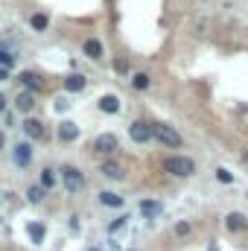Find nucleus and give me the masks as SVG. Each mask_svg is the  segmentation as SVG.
I'll return each instance as SVG.
<instances>
[{"mask_svg":"<svg viewBox=\"0 0 248 251\" xmlns=\"http://www.w3.org/2000/svg\"><path fill=\"white\" fill-rule=\"evenodd\" d=\"M164 170H167L170 175H175V178H190V175L196 173V161L187 158V155H172V158L164 161Z\"/></svg>","mask_w":248,"mask_h":251,"instance_id":"obj_1","label":"nucleus"},{"mask_svg":"<svg viewBox=\"0 0 248 251\" xmlns=\"http://www.w3.org/2000/svg\"><path fill=\"white\" fill-rule=\"evenodd\" d=\"M58 178H61V184H64L67 193H82V190H85V175H82V170H76V167H70V164L58 167Z\"/></svg>","mask_w":248,"mask_h":251,"instance_id":"obj_2","label":"nucleus"},{"mask_svg":"<svg viewBox=\"0 0 248 251\" xmlns=\"http://www.w3.org/2000/svg\"><path fill=\"white\" fill-rule=\"evenodd\" d=\"M152 137L155 140H161L164 146H181V135L172 129V126H164V123H152Z\"/></svg>","mask_w":248,"mask_h":251,"instance_id":"obj_3","label":"nucleus"},{"mask_svg":"<svg viewBox=\"0 0 248 251\" xmlns=\"http://www.w3.org/2000/svg\"><path fill=\"white\" fill-rule=\"evenodd\" d=\"M129 137L134 143H149L152 140V123H143V120H134L129 126Z\"/></svg>","mask_w":248,"mask_h":251,"instance_id":"obj_4","label":"nucleus"},{"mask_svg":"<svg viewBox=\"0 0 248 251\" xmlns=\"http://www.w3.org/2000/svg\"><path fill=\"white\" fill-rule=\"evenodd\" d=\"M82 56H88L91 61H99V58L105 56L102 41H99V38H94V35H91V38H85V41H82Z\"/></svg>","mask_w":248,"mask_h":251,"instance_id":"obj_5","label":"nucleus"},{"mask_svg":"<svg viewBox=\"0 0 248 251\" xmlns=\"http://www.w3.org/2000/svg\"><path fill=\"white\" fill-rule=\"evenodd\" d=\"M20 129H23V135H26V140H41V137L47 135V129H44V123H41L38 117H26Z\"/></svg>","mask_w":248,"mask_h":251,"instance_id":"obj_6","label":"nucleus"},{"mask_svg":"<svg viewBox=\"0 0 248 251\" xmlns=\"http://www.w3.org/2000/svg\"><path fill=\"white\" fill-rule=\"evenodd\" d=\"M56 135H58V140H61V143H73V140H79L82 129H79V126H76L73 120H61V123H58V132H56Z\"/></svg>","mask_w":248,"mask_h":251,"instance_id":"obj_7","label":"nucleus"},{"mask_svg":"<svg viewBox=\"0 0 248 251\" xmlns=\"http://www.w3.org/2000/svg\"><path fill=\"white\" fill-rule=\"evenodd\" d=\"M94 152H99V155H114V152H117V137H114L111 132L99 135V137L94 140Z\"/></svg>","mask_w":248,"mask_h":251,"instance_id":"obj_8","label":"nucleus"},{"mask_svg":"<svg viewBox=\"0 0 248 251\" xmlns=\"http://www.w3.org/2000/svg\"><path fill=\"white\" fill-rule=\"evenodd\" d=\"M12 158H15L18 167H29V161H32V146H29V140L15 143V146H12Z\"/></svg>","mask_w":248,"mask_h":251,"instance_id":"obj_9","label":"nucleus"},{"mask_svg":"<svg viewBox=\"0 0 248 251\" xmlns=\"http://www.w3.org/2000/svg\"><path fill=\"white\" fill-rule=\"evenodd\" d=\"M225 228H228L231 234L246 231V228H248V216H246V213H240V211H231V213L225 216Z\"/></svg>","mask_w":248,"mask_h":251,"instance_id":"obj_10","label":"nucleus"},{"mask_svg":"<svg viewBox=\"0 0 248 251\" xmlns=\"http://www.w3.org/2000/svg\"><path fill=\"white\" fill-rule=\"evenodd\" d=\"M61 85H64V91H67V94H82V91L88 88V79H85L82 73H67Z\"/></svg>","mask_w":248,"mask_h":251,"instance_id":"obj_11","label":"nucleus"},{"mask_svg":"<svg viewBox=\"0 0 248 251\" xmlns=\"http://www.w3.org/2000/svg\"><path fill=\"white\" fill-rule=\"evenodd\" d=\"M96 108H99L102 114H117L123 105H120V97H117V94H102V97L96 99Z\"/></svg>","mask_w":248,"mask_h":251,"instance_id":"obj_12","label":"nucleus"},{"mask_svg":"<svg viewBox=\"0 0 248 251\" xmlns=\"http://www.w3.org/2000/svg\"><path fill=\"white\" fill-rule=\"evenodd\" d=\"M15 108H18L20 114H29V111L35 108V91H20V94L15 97Z\"/></svg>","mask_w":248,"mask_h":251,"instance_id":"obj_13","label":"nucleus"},{"mask_svg":"<svg viewBox=\"0 0 248 251\" xmlns=\"http://www.w3.org/2000/svg\"><path fill=\"white\" fill-rule=\"evenodd\" d=\"M18 82L23 85V91H35V94L41 91V76H38V73H32V70H23V73L18 76Z\"/></svg>","mask_w":248,"mask_h":251,"instance_id":"obj_14","label":"nucleus"},{"mask_svg":"<svg viewBox=\"0 0 248 251\" xmlns=\"http://www.w3.org/2000/svg\"><path fill=\"white\" fill-rule=\"evenodd\" d=\"M99 173L105 175V178H111V181H123V167L117 164V161H102V167H99Z\"/></svg>","mask_w":248,"mask_h":251,"instance_id":"obj_15","label":"nucleus"},{"mask_svg":"<svg viewBox=\"0 0 248 251\" xmlns=\"http://www.w3.org/2000/svg\"><path fill=\"white\" fill-rule=\"evenodd\" d=\"M99 205H105V208H123L126 199H123L120 193H114V190H102V193H99Z\"/></svg>","mask_w":248,"mask_h":251,"instance_id":"obj_16","label":"nucleus"},{"mask_svg":"<svg viewBox=\"0 0 248 251\" xmlns=\"http://www.w3.org/2000/svg\"><path fill=\"white\" fill-rule=\"evenodd\" d=\"M161 211H164V205L155 202V199L140 202V213H143V219H155V216H161Z\"/></svg>","mask_w":248,"mask_h":251,"instance_id":"obj_17","label":"nucleus"},{"mask_svg":"<svg viewBox=\"0 0 248 251\" xmlns=\"http://www.w3.org/2000/svg\"><path fill=\"white\" fill-rule=\"evenodd\" d=\"M47 199V187H41V184H29L26 187V202L29 205H41Z\"/></svg>","mask_w":248,"mask_h":251,"instance_id":"obj_18","label":"nucleus"},{"mask_svg":"<svg viewBox=\"0 0 248 251\" xmlns=\"http://www.w3.org/2000/svg\"><path fill=\"white\" fill-rule=\"evenodd\" d=\"M132 88H134V91H149V88H152V76L143 73V70L132 73Z\"/></svg>","mask_w":248,"mask_h":251,"instance_id":"obj_19","label":"nucleus"},{"mask_svg":"<svg viewBox=\"0 0 248 251\" xmlns=\"http://www.w3.org/2000/svg\"><path fill=\"white\" fill-rule=\"evenodd\" d=\"M38 184H41V187H47V190H53V187L58 184L56 170H53V167H44V170H41V175H38Z\"/></svg>","mask_w":248,"mask_h":251,"instance_id":"obj_20","label":"nucleus"},{"mask_svg":"<svg viewBox=\"0 0 248 251\" xmlns=\"http://www.w3.org/2000/svg\"><path fill=\"white\" fill-rule=\"evenodd\" d=\"M26 234H29V240L38 246V243H44V237H47V228H44L41 222H29V225H26Z\"/></svg>","mask_w":248,"mask_h":251,"instance_id":"obj_21","label":"nucleus"},{"mask_svg":"<svg viewBox=\"0 0 248 251\" xmlns=\"http://www.w3.org/2000/svg\"><path fill=\"white\" fill-rule=\"evenodd\" d=\"M29 26H32V29H35V32H44V29H47V26H50V18H47V15H44V12H35V15H32V18H29Z\"/></svg>","mask_w":248,"mask_h":251,"instance_id":"obj_22","label":"nucleus"},{"mask_svg":"<svg viewBox=\"0 0 248 251\" xmlns=\"http://www.w3.org/2000/svg\"><path fill=\"white\" fill-rule=\"evenodd\" d=\"M15 64H18V56H15V53H9L6 47H0V67H9V70H12Z\"/></svg>","mask_w":248,"mask_h":251,"instance_id":"obj_23","label":"nucleus"},{"mask_svg":"<svg viewBox=\"0 0 248 251\" xmlns=\"http://www.w3.org/2000/svg\"><path fill=\"white\" fill-rule=\"evenodd\" d=\"M216 181H219V184H231V181H234V173L225 170V167H219V170H216Z\"/></svg>","mask_w":248,"mask_h":251,"instance_id":"obj_24","label":"nucleus"},{"mask_svg":"<svg viewBox=\"0 0 248 251\" xmlns=\"http://www.w3.org/2000/svg\"><path fill=\"white\" fill-rule=\"evenodd\" d=\"M67 108H70L67 97H56V99H53V111H56V114H58V111H67Z\"/></svg>","mask_w":248,"mask_h":251,"instance_id":"obj_25","label":"nucleus"},{"mask_svg":"<svg viewBox=\"0 0 248 251\" xmlns=\"http://www.w3.org/2000/svg\"><path fill=\"white\" fill-rule=\"evenodd\" d=\"M126 222H129V216H117V219H114V222L108 225V234H117V231H120V228H123Z\"/></svg>","mask_w":248,"mask_h":251,"instance_id":"obj_26","label":"nucleus"},{"mask_svg":"<svg viewBox=\"0 0 248 251\" xmlns=\"http://www.w3.org/2000/svg\"><path fill=\"white\" fill-rule=\"evenodd\" d=\"M175 234H178V237L190 234V225H187V222H178V225H175Z\"/></svg>","mask_w":248,"mask_h":251,"instance_id":"obj_27","label":"nucleus"},{"mask_svg":"<svg viewBox=\"0 0 248 251\" xmlns=\"http://www.w3.org/2000/svg\"><path fill=\"white\" fill-rule=\"evenodd\" d=\"M114 67H117V70H120V73H126V70H129V64H126V61H123V58H120V61H117V64H114Z\"/></svg>","mask_w":248,"mask_h":251,"instance_id":"obj_28","label":"nucleus"},{"mask_svg":"<svg viewBox=\"0 0 248 251\" xmlns=\"http://www.w3.org/2000/svg\"><path fill=\"white\" fill-rule=\"evenodd\" d=\"M9 73H12L9 67H0V82H6V79H9Z\"/></svg>","mask_w":248,"mask_h":251,"instance_id":"obj_29","label":"nucleus"},{"mask_svg":"<svg viewBox=\"0 0 248 251\" xmlns=\"http://www.w3.org/2000/svg\"><path fill=\"white\" fill-rule=\"evenodd\" d=\"M6 105H9V99H6V97L0 94V111H3V114H6Z\"/></svg>","mask_w":248,"mask_h":251,"instance_id":"obj_30","label":"nucleus"},{"mask_svg":"<svg viewBox=\"0 0 248 251\" xmlns=\"http://www.w3.org/2000/svg\"><path fill=\"white\" fill-rule=\"evenodd\" d=\"M6 149V135H3V129H0V152Z\"/></svg>","mask_w":248,"mask_h":251,"instance_id":"obj_31","label":"nucleus"},{"mask_svg":"<svg viewBox=\"0 0 248 251\" xmlns=\"http://www.w3.org/2000/svg\"><path fill=\"white\" fill-rule=\"evenodd\" d=\"M88 251H99V249H88Z\"/></svg>","mask_w":248,"mask_h":251,"instance_id":"obj_32","label":"nucleus"}]
</instances>
